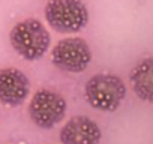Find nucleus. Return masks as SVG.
I'll return each instance as SVG.
<instances>
[{
  "mask_svg": "<svg viewBox=\"0 0 153 144\" xmlns=\"http://www.w3.org/2000/svg\"><path fill=\"white\" fill-rule=\"evenodd\" d=\"M9 41L12 48L26 60H38L45 56L51 45V36L47 27L35 18H27L17 23L11 33Z\"/></svg>",
  "mask_w": 153,
  "mask_h": 144,
  "instance_id": "1",
  "label": "nucleus"
},
{
  "mask_svg": "<svg viewBox=\"0 0 153 144\" xmlns=\"http://www.w3.org/2000/svg\"><path fill=\"white\" fill-rule=\"evenodd\" d=\"M84 95L90 107L98 111H116L126 96L123 80L114 74H96L84 86Z\"/></svg>",
  "mask_w": 153,
  "mask_h": 144,
  "instance_id": "2",
  "label": "nucleus"
},
{
  "mask_svg": "<svg viewBox=\"0 0 153 144\" xmlns=\"http://www.w3.org/2000/svg\"><path fill=\"white\" fill-rule=\"evenodd\" d=\"M45 20L59 33H76L89 23V11L83 0H48Z\"/></svg>",
  "mask_w": 153,
  "mask_h": 144,
  "instance_id": "3",
  "label": "nucleus"
},
{
  "mask_svg": "<svg viewBox=\"0 0 153 144\" xmlns=\"http://www.w3.org/2000/svg\"><path fill=\"white\" fill-rule=\"evenodd\" d=\"M66 108V99L59 92L51 89H39L30 99L29 116L36 126L51 129L65 119Z\"/></svg>",
  "mask_w": 153,
  "mask_h": 144,
  "instance_id": "4",
  "label": "nucleus"
},
{
  "mask_svg": "<svg viewBox=\"0 0 153 144\" xmlns=\"http://www.w3.org/2000/svg\"><path fill=\"white\" fill-rule=\"evenodd\" d=\"M53 65L71 74H80L92 62V50L83 38H65L59 41L51 51Z\"/></svg>",
  "mask_w": 153,
  "mask_h": 144,
  "instance_id": "5",
  "label": "nucleus"
},
{
  "mask_svg": "<svg viewBox=\"0 0 153 144\" xmlns=\"http://www.w3.org/2000/svg\"><path fill=\"white\" fill-rule=\"evenodd\" d=\"M30 92V81L23 71L17 68L0 69V102L17 107L26 101Z\"/></svg>",
  "mask_w": 153,
  "mask_h": 144,
  "instance_id": "6",
  "label": "nucleus"
},
{
  "mask_svg": "<svg viewBox=\"0 0 153 144\" xmlns=\"http://www.w3.org/2000/svg\"><path fill=\"white\" fill-rule=\"evenodd\" d=\"M101 128L87 116L71 117L60 131L62 144H99Z\"/></svg>",
  "mask_w": 153,
  "mask_h": 144,
  "instance_id": "7",
  "label": "nucleus"
},
{
  "mask_svg": "<svg viewBox=\"0 0 153 144\" xmlns=\"http://www.w3.org/2000/svg\"><path fill=\"white\" fill-rule=\"evenodd\" d=\"M129 80L134 93L141 101L153 104V57L138 62L131 71Z\"/></svg>",
  "mask_w": 153,
  "mask_h": 144,
  "instance_id": "8",
  "label": "nucleus"
}]
</instances>
